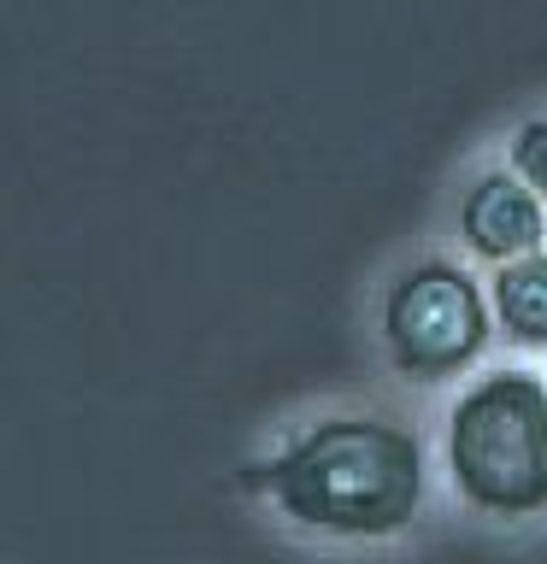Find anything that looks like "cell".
I'll use <instances>...</instances> for the list:
<instances>
[{"mask_svg":"<svg viewBox=\"0 0 547 564\" xmlns=\"http://www.w3.org/2000/svg\"><path fill=\"white\" fill-rule=\"evenodd\" d=\"M294 529L335 541H388L406 535L423 511V441L395 417H324L294 435L282 453L236 470Z\"/></svg>","mask_w":547,"mask_h":564,"instance_id":"6da1fadb","label":"cell"},{"mask_svg":"<svg viewBox=\"0 0 547 564\" xmlns=\"http://www.w3.org/2000/svg\"><path fill=\"white\" fill-rule=\"evenodd\" d=\"M483 294L501 341H512L518 352H547V247L512 264H494Z\"/></svg>","mask_w":547,"mask_h":564,"instance_id":"5b68a950","label":"cell"},{"mask_svg":"<svg viewBox=\"0 0 547 564\" xmlns=\"http://www.w3.org/2000/svg\"><path fill=\"white\" fill-rule=\"evenodd\" d=\"M459 241L489 264H512L547 247V206L506 165L483 171L459 200Z\"/></svg>","mask_w":547,"mask_h":564,"instance_id":"277c9868","label":"cell"},{"mask_svg":"<svg viewBox=\"0 0 547 564\" xmlns=\"http://www.w3.org/2000/svg\"><path fill=\"white\" fill-rule=\"evenodd\" d=\"M494 341L489 294L465 264L418 259L383 294V347L406 382H448Z\"/></svg>","mask_w":547,"mask_h":564,"instance_id":"3957f363","label":"cell"},{"mask_svg":"<svg viewBox=\"0 0 547 564\" xmlns=\"http://www.w3.org/2000/svg\"><path fill=\"white\" fill-rule=\"evenodd\" d=\"M441 465L476 518H547V370H483L448 412Z\"/></svg>","mask_w":547,"mask_h":564,"instance_id":"7a4b0ae2","label":"cell"},{"mask_svg":"<svg viewBox=\"0 0 547 564\" xmlns=\"http://www.w3.org/2000/svg\"><path fill=\"white\" fill-rule=\"evenodd\" d=\"M506 171L547 206V118H529L506 135Z\"/></svg>","mask_w":547,"mask_h":564,"instance_id":"8992f818","label":"cell"}]
</instances>
